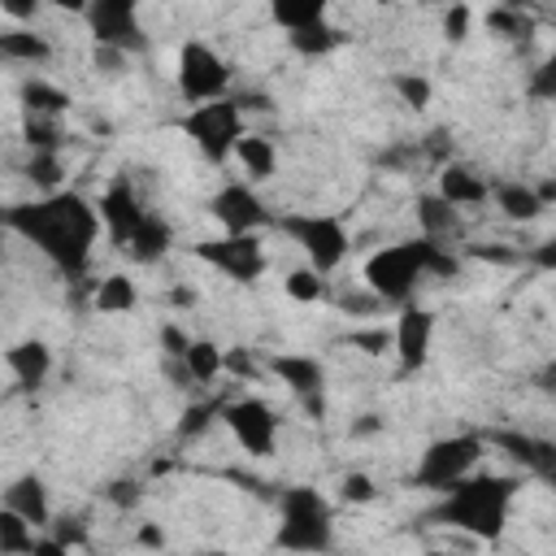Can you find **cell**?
I'll return each mask as SVG.
<instances>
[{"mask_svg":"<svg viewBox=\"0 0 556 556\" xmlns=\"http://www.w3.org/2000/svg\"><path fill=\"white\" fill-rule=\"evenodd\" d=\"M4 365L13 374V387L26 391V395H35L52 378V348L43 339H22V343H13L4 352Z\"/></svg>","mask_w":556,"mask_h":556,"instance_id":"e0dca14e","label":"cell"},{"mask_svg":"<svg viewBox=\"0 0 556 556\" xmlns=\"http://www.w3.org/2000/svg\"><path fill=\"white\" fill-rule=\"evenodd\" d=\"M339 495H343L348 504H369V500L378 495V486H374V478H369V473L352 469V473H343V482H339Z\"/></svg>","mask_w":556,"mask_h":556,"instance_id":"74e56055","label":"cell"},{"mask_svg":"<svg viewBox=\"0 0 556 556\" xmlns=\"http://www.w3.org/2000/svg\"><path fill=\"white\" fill-rule=\"evenodd\" d=\"M391 330H395V348H391L395 352V374L408 378V374L426 369L430 348H434V313L421 308V304H408V308H400Z\"/></svg>","mask_w":556,"mask_h":556,"instance_id":"9a60e30c","label":"cell"},{"mask_svg":"<svg viewBox=\"0 0 556 556\" xmlns=\"http://www.w3.org/2000/svg\"><path fill=\"white\" fill-rule=\"evenodd\" d=\"M35 539H39V534H35L30 521H22L17 513L0 508V556H30Z\"/></svg>","mask_w":556,"mask_h":556,"instance_id":"f1b7e54d","label":"cell"},{"mask_svg":"<svg viewBox=\"0 0 556 556\" xmlns=\"http://www.w3.org/2000/svg\"><path fill=\"white\" fill-rule=\"evenodd\" d=\"M191 343H195V339H191V334H187V330H182L178 321H161V352H165V356L182 361Z\"/></svg>","mask_w":556,"mask_h":556,"instance_id":"ab89813d","label":"cell"},{"mask_svg":"<svg viewBox=\"0 0 556 556\" xmlns=\"http://www.w3.org/2000/svg\"><path fill=\"white\" fill-rule=\"evenodd\" d=\"M135 539H139V543H143V547H161V530H156V526H152V521H143V526H139V534H135Z\"/></svg>","mask_w":556,"mask_h":556,"instance_id":"f907efd6","label":"cell"},{"mask_svg":"<svg viewBox=\"0 0 556 556\" xmlns=\"http://www.w3.org/2000/svg\"><path fill=\"white\" fill-rule=\"evenodd\" d=\"M517 491H521L517 473L478 469L465 482H456L447 495H439V504L426 513V521L460 530V534H469L478 543H500L504 530H508V513H513Z\"/></svg>","mask_w":556,"mask_h":556,"instance_id":"7a4b0ae2","label":"cell"},{"mask_svg":"<svg viewBox=\"0 0 556 556\" xmlns=\"http://www.w3.org/2000/svg\"><path fill=\"white\" fill-rule=\"evenodd\" d=\"M248 113L239 109V100L235 96H226V100H213V104H195V109H187L182 117H178V130L195 143V152L204 156V161H213V165H222L226 156H235V148H239V139L248 135Z\"/></svg>","mask_w":556,"mask_h":556,"instance_id":"52a82bcc","label":"cell"},{"mask_svg":"<svg viewBox=\"0 0 556 556\" xmlns=\"http://www.w3.org/2000/svg\"><path fill=\"white\" fill-rule=\"evenodd\" d=\"M265 369L321 421L326 417V365L313 352H274Z\"/></svg>","mask_w":556,"mask_h":556,"instance_id":"5bb4252c","label":"cell"},{"mask_svg":"<svg viewBox=\"0 0 556 556\" xmlns=\"http://www.w3.org/2000/svg\"><path fill=\"white\" fill-rule=\"evenodd\" d=\"M83 22H87L96 48H117L126 56L148 52V30L139 22V4L135 0H91L83 9Z\"/></svg>","mask_w":556,"mask_h":556,"instance_id":"9c48e42d","label":"cell"},{"mask_svg":"<svg viewBox=\"0 0 556 556\" xmlns=\"http://www.w3.org/2000/svg\"><path fill=\"white\" fill-rule=\"evenodd\" d=\"M343 43H348V35H343L339 26H330V17L317 22V26H308V30L287 35V48L300 52V56H308V61H321V56H330V52L343 48Z\"/></svg>","mask_w":556,"mask_h":556,"instance_id":"cb8c5ba5","label":"cell"},{"mask_svg":"<svg viewBox=\"0 0 556 556\" xmlns=\"http://www.w3.org/2000/svg\"><path fill=\"white\" fill-rule=\"evenodd\" d=\"M530 387H534V391H543V395H556V361L539 365V369L530 374Z\"/></svg>","mask_w":556,"mask_h":556,"instance_id":"ee69618b","label":"cell"},{"mask_svg":"<svg viewBox=\"0 0 556 556\" xmlns=\"http://www.w3.org/2000/svg\"><path fill=\"white\" fill-rule=\"evenodd\" d=\"M191 256L204 261L208 269H217L222 278L243 282V287H252V282L265 274V265H269L261 235H217V239H200V243L191 248Z\"/></svg>","mask_w":556,"mask_h":556,"instance_id":"30bf717a","label":"cell"},{"mask_svg":"<svg viewBox=\"0 0 556 556\" xmlns=\"http://www.w3.org/2000/svg\"><path fill=\"white\" fill-rule=\"evenodd\" d=\"M235 161L243 165L248 182H265V178L278 169V143H274L269 135L248 130V135L239 139V148H235Z\"/></svg>","mask_w":556,"mask_h":556,"instance_id":"603a6c76","label":"cell"},{"mask_svg":"<svg viewBox=\"0 0 556 556\" xmlns=\"http://www.w3.org/2000/svg\"><path fill=\"white\" fill-rule=\"evenodd\" d=\"M486 30H491V35H500V39L526 43V39L534 35V17H530V13H521L517 4H500V9H491V13H486Z\"/></svg>","mask_w":556,"mask_h":556,"instance_id":"83f0119b","label":"cell"},{"mask_svg":"<svg viewBox=\"0 0 556 556\" xmlns=\"http://www.w3.org/2000/svg\"><path fill=\"white\" fill-rule=\"evenodd\" d=\"M178 369H182L187 382L208 387V382H217V378L226 374V348L213 343V339H195V343L187 348V356L178 361Z\"/></svg>","mask_w":556,"mask_h":556,"instance_id":"7402d4cb","label":"cell"},{"mask_svg":"<svg viewBox=\"0 0 556 556\" xmlns=\"http://www.w3.org/2000/svg\"><path fill=\"white\" fill-rule=\"evenodd\" d=\"M469 17H473V13H469L465 4H452V9L443 13V35H447L452 43H460V39L469 35Z\"/></svg>","mask_w":556,"mask_h":556,"instance_id":"b9f144b4","label":"cell"},{"mask_svg":"<svg viewBox=\"0 0 556 556\" xmlns=\"http://www.w3.org/2000/svg\"><path fill=\"white\" fill-rule=\"evenodd\" d=\"M447 204H456V208H473V204H486L491 200V178H482L478 169H469V165H460V161H447L443 169H439V187H434Z\"/></svg>","mask_w":556,"mask_h":556,"instance_id":"ac0fdd59","label":"cell"},{"mask_svg":"<svg viewBox=\"0 0 556 556\" xmlns=\"http://www.w3.org/2000/svg\"><path fill=\"white\" fill-rule=\"evenodd\" d=\"M348 339H352L365 356H382V352L395 348V330H391V326H365V330H352Z\"/></svg>","mask_w":556,"mask_h":556,"instance_id":"d590c367","label":"cell"},{"mask_svg":"<svg viewBox=\"0 0 556 556\" xmlns=\"http://www.w3.org/2000/svg\"><path fill=\"white\" fill-rule=\"evenodd\" d=\"M222 426H226L230 439H235L248 456H256V460L274 456V447H278V430H282L278 413H274L261 395L226 400V408H222Z\"/></svg>","mask_w":556,"mask_h":556,"instance_id":"8fae6325","label":"cell"},{"mask_svg":"<svg viewBox=\"0 0 556 556\" xmlns=\"http://www.w3.org/2000/svg\"><path fill=\"white\" fill-rule=\"evenodd\" d=\"M491 204L508 217V222H534L543 213V200L534 191V182H521V178H500L491 182Z\"/></svg>","mask_w":556,"mask_h":556,"instance_id":"44dd1931","label":"cell"},{"mask_svg":"<svg viewBox=\"0 0 556 556\" xmlns=\"http://www.w3.org/2000/svg\"><path fill=\"white\" fill-rule=\"evenodd\" d=\"M235 100H239L243 113H265V109H269V96H265V91H239Z\"/></svg>","mask_w":556,"mask_h":556,"instance_id":"7dc6e473","label":"cell"},{"mask_svg":"<svg viewBox=\"0 0 556 556\" xmlns=\"http://www.w3.org/2000/svg\"><path fill=\"white\" fill-rule=\"evenodd\" d=\"M195 556H235V552H226V547H200Z\"/></svg>","mask_w":556,"mask_h":556,"instance_id":"f5cc1de1","label":"cell"},{"mask_svg":"<svg viewBox=\"0 0 556 556\" xmlns=\"http://www.w3.org/2000/svg\"><path fill=\"white\" fill-rule=\"evenodd\" d=\"M174 78H178V96L195 109V104L226 100V96H230V83H235V70H230V61H226L208 39L191 35V39H182V48H178V70H174Z\"/></svg>","mask_w":556,"mask_h":556,"instance_id":"ba28073f","label":"cell"},{"mask_svg":"<svg viewBox=\"0 0 556 556\" xmlns=\"http://www.w3.org/2000/svg\"><path fill=\"white\" fill-rule=\"evenodd\" d=\"M491 447H500L521 473L539 478L543 486L556 491V439L547 434H534V430H513V426H491L482 430Z\"/></svg>","mask_w":556,"mask_h":556,"instance_id":"4fadbf2b","label":"cell"},{"mask_svg":"<svg viewBox=\"0 0 556 556\" xmlns=\"http://www.w3.org/2000/svg\"><path fill=\"white\" fill-rule=\"evenodd\" d=\"M482 456H486V434H482V430H456V434H443V439L426 443V452L417 456L408 482H413L417 491L447 495L456 482H465L469 473H478Z\"/></svg>","mask_w":556,"mask_h":556,"instance_id":"5b68a950","label":"cell"},{"mask_svg":"<svg viewBox=\"0 0 556 556\" xmlns=\"http://www.w3.org/2000/svg\"><path fill=\"white\" fill-rule=\"evenodd\" d=\"M91 304H96V313H130L139 304V291H135V282L126 274H109V278L96 282Z\"/></svg>","mask_w":556,"mask_h":556,"instance_id":"4316f807","label":"cell"},{"mask_svg":"<svg viewBox=\"0 0 556 556\" xmlns=\"http://www.w3.org/2000/svg\"><path fill=\"white\" fill-rule=\"evenodd\" d=\"M126 52H117V48H91V65L100 70V74H109V78H117L122 70H126Z\"/></svg>","mask_w":556,"mask_h":556,"instance_id":"7bdbcfd3","label":"cell"},{"mask_svg":"<svg viewBox=\"0 0 556 556\" xmlns=\"http://www.w3.org/2000/svg\"><path fill=\"white\" fill-rule=\"evenodd\" d=\"M222 400H200V404H187L182 408V417H178V439H200V434H208V426L213 421H222Z\"/></svg>","mask_w":556,"mask_h":556,"instance_id":"f546056e","label":"cell"},{"mask_svg":"<svg viewBox=\"0 0 556 556\" xmlns=\"http://www.w3.org/2000/svg\"><path fill=\"white\" fill-rule=\"evenodd\" d=\"M326 274H317V269H308V265H300V269H291L287 274V295L291 300H300V304H317V300H326Z\"/></svg>","mask_w":556,"mask_h":556,"instance_id":"1f68e13d","label":"cell"},{"mask_svg":"<svg viewBox=\"0 0 556 556\" xmlns=\"http://www.w3.org/2000/svg\"><path fill=\"white\" fill-rule=\"evenodd\" d=\"M274 230H282L304 252V265L317 269V274H326V278L352 252V235H348L343 217H334V213H313V208H304V213H278L274 217Z\"/></svg>","mask_w":556,"mask_h":556,"instance_id":"8992f818","label":"cell"},{"mask_svg":"<svg viewBox=\"0 0 556 556\" xmlns=\"http://www.w3.org/2000/svg\"><path fill=\"white\" fill-rule=\"evenodd\" d=\"M534 191H539L543 208H552V204H556V178H543V182H534Z\"/></svg>","mask_w":556,"mask_h":556,"instance_id":"816d5d0a","label":"cell"},{"mask_svg":"<svg viewBox=\"0 0 556 556\" xmlns=\"http://www.w3.org/2000/svg\"><path fill=\"white\" fill-rule=\"evenodd\" d=\"M48 534H52V539H61V543L74 552V547H83V543H87L91 526H87V517H83V513H74V517L65 513V517H56V521L48 526Z\"/></svg>","mask_w":556,"mask_h":556,"instance_id":"8d00e7d4","label":"cell"},{"mask_svg":"<svg viewBox=\"0 0 556 556\" xmlns=\"http://www.w3.org/2000/svg\"><path fill=\"white\" fill-rule=\"evenodd\" d=\"M30 152H61V122L56 117H26L22 126Z\"/></svg>","mask_w":556,"mask_h":556,"instance_id":"e575fe53","label":"cell"},{"mask_svg":"<svg viewBox=\"0 0 556 556\" xmlns=\"http://www.w3.org/2000/svg\"><path fill=\"white\" fill-rule=\"evenodd\" d=\"M526 96L539 104H556V52L543 56L530 74H526Z\"/></svg>","mask_w":556,"mask_h":556,"instance_id":"836d02e7","label":"cell"},{"mask_svg":"<svg viewBox=\"0 0 556 556\" xmlns=\"http://www.w3.org/2000/svg\"><path fill=\"white\" fill-rule=\"evenodd\" d=\"M391 91H395V96H400L408 109H426V104H430V96H434L430 78H421V74H413V70L391 74Z\"/></svg>","mask_w":556,"mask_h":556,"instance_id":"d6a6232c","label":"cell"},{"mask_svg":"<svg viewBox=\"0 0 556 556\" xmlns=\"http://www.w3.org/2000/svg\"><path fill=\"white\" fill-rule=\"evenodd\" d=\"M104 500H109L113 508H139L143 486H139L135 478H117V482H109V486H104Z\"/></svg>","mask_w":556,"mask_h":556,"instance_id":"f35d334b","label":"cell"},{"mask_svg":"<svg viewBox=\"0 0 556 556\" xmlns=\"http://www.w3.org/2000/svg\"><path fill=\"white\" fill-rule=\"evenodd\" d=\"M208 217L222 226V235H256V230L274 226V213L265 208L261 191L252 182H243V178L222 182L208 195Z\"/></svg>","mask_w":556,"mask_h":556,"instance_id":"7c38bea8","label":"cell"},{"mask_svg":"<svg viewBox=\"0 0 556 556\" xmlns=\"http://www.w3.org/2000/svg\"><path fill=\"white\" fill-rule=\"evenodd\" d=\"M0 9H4L9 17H17V22H22V17H35V4H22V0H4Z\"/></svg>","mask_w":556,"mask_h":556,"instance_id":"681fc988","label":"cell"},{"mask_svg":"<svg viewBox=\"0 0 556 556\" xmlns=\"http://www.w3.org/2000/svg\"><path fill=\"white\" fill-rule=\"evenodd\" d=\"M0 508L17 513V517H22V521H30L35 530H48V526L56 521V513H52V495H48V482H43L39 473H17V478L4 486Z\"/></svg>","mask_w":556,"mask_h":556,"instance_id":"2e32d148","label":"cell"},{"mask_svg":"<svg viewBox=\"0 0 556 556\" xmlns=\"http://www.w3.org/2000/svg\"><path fill=\"white\" fill-rule=\"evenodd\" d=\"M274 547L291 552V556H326L334 547V504L308 486V482H291L274 491Z\"/></svg>","mask_w":556,"mask_h":556,"instance_id":"277c9868","label":"cell"},{"mask_svg":"<svg viewBox=\"0 0 556 556\" xmlns=\"http://www.w3.org/2000/svg\"><path fill=\"white\" fill-rule=\"evenodd\" d=\"M226 374H235V378H256L261 365H256L252 348H226Z\"/></svg>","mask_w":556,"mask_h":556,"instance_id":"60d3db41","label":"cell"},{"mask_svg":"<svg viewBox=\"0 0 556 556\" xmlns=\"http://www.w3.org/2000/svg\"><path fill=\"white\" fill-rule=\"evenodd\" d=\"M0 56L9 65H30V70H43L52 61V43L48 35H39L35 26H4L0 30Z\"/></svg>","mask_w":556,"mask_h":556,"instance_id":"ffe728a7","label":"cell"},{"mask_svg":"<svg viewBox=\"0 0 556 556\" xmlns=\"http://www.w3.org/2000/svg\"><path fill=\"white\" fill-rule=\"evenodd\" d=\"M456 269H460V261L452 256V248L417 235V239H400V243H387V248L369 252L361 278H365V291L378 295L382 304L408 308L421 278H430V274L434 278H447Z\"/></svg>","mask_w":556,"mask_h":556,"instance_id":"3957f363","label":"cell"},{"mask_svg":"<svg viewBox=\"0 0 556 556\" xmlns=\"http://www.w3.org/2000/svg\"><path fill=\"white\" fill-rule=\"evenodd\" d=\"M374 430H382L378 413H361V421H352V434H374Z\"/></svg>","mask_w":556,"mask_h":556,"instance_id":"c3c4849f","label":"cell"},{"mask_svg":"<svg viewBox=\"0 0 556 556\" xmlns=\"http://www.w3.org/2000/svg\"><path fill=\"white\" fill-rule=\"evenodd\" d=\"M4 226L17 239H26L65 278H83L91 269V256H96V243L104 230L100 204L74 187H61V191H48V195L4 208Z\"/></svg>","mask_w":556,"mask_h":556,"instance_id":"6da1fadb","label":"cell"},{"mask_svg":"<svg viewBox=\"0 0 556 556\" xmlns=\"http://www.w3.org/2000/svg\"><path fill=\"white\" fill-rule=\"evenodd\" d=\"M269 17H274V26H282L287 35H295V30H308V26L326 22L330 9L321 0H274L269 4Z\"/></svg>","mask_w":556,"mask_h":556,"instance_id":"d4e9b609","label":"cell"},{"mask_svg":"<svg viewBox=\"0 0 556 556\" xmlns=\"http://www.w3.org/2000/svg\"><path fill=\"white\" fill-rule=\"evenodd\" d=\"M530 261H534L539 269H556V235H547L543 243H534V248H530Z\"/></svg>","mask_w":556,"mask_h":556,"instance_id":"f6af8a7d","label":"cell"},{"mask_svg":"<svg viewBox=\"0 0 556 556\" xmlns=\"http://www.w3.org/2000/svg\"><path fill=\"white\" fill-rule=\"evenodd\" d=\"M61 174H65L61 152H30V161H26V178L39 187V195L61 191Z\"/></svg>","mask_w":556,"mask_h":556,"instance_id":"4dcf8cb0","label":"cell"},{"mask_svg":"<svg viewBox=\"0 0 556 556\" xmlns=\"http://www.w3.org/2000/svg\"><path fill=\"white\" fill-rule=\"evenodd\" d=\"M30 556H70V547L61 543V539H52L48 530L35 539V547H30Z\"/></svg>","mask_w":556,"mask_h":556,"instance_id":"bcb514c9","label":"cell"},{"mask_svg":"<svg viewBox=\"0 0 556 556\" xmlns=\"http://www.w3.org/2000/svg\"><path fill=\"white\" fill-rule=\"evenodd\" d=\"M22 104H26V117H61L65 109H70V96L61 91V87H52L48 78H26L22 83Z\"/></svg>","mask_w":556,"mask_h":556,"instance_id":"484cf974","label":"cell"},{"mask_svg":"<svg viewBox=\"0 0 556 556\" xmlns=\"http://www.w3.org/2000/svg\"><path fill=\"white\" fill-rule=\"evenodd\" d=\"M417 226H421V239H434L443 248H452V239H460V230H465L460 208L447 204L439 191H421L417 195Z\"/></svg>","mask_w":556,"mask_h":556,"instance_id":"d6986e66","label":"cell"}]
</instances>
